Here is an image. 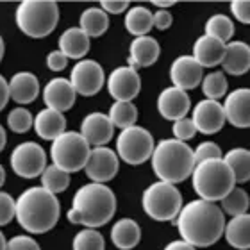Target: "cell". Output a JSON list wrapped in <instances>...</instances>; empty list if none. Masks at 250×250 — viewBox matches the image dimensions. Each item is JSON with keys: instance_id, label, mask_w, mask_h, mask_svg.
Returning a JSON list of instances; mask_svg holds the SVG:
<instances>
[{"instance_id": "obj_41", "label": "cell", "mask_w": 250, "mask_h": 250, "mask_svg": "<svg viewBox=\"0 0 250 250\" xmlns=\"http://www.w3.org/2000/svg\"><path fill=\"white\" fill-rule=\"evenodd\" d=\"M230 13L238 21L250 25V0H234V2H230Z\"/></svg>"}, {"instance_id": "obj_33", "label": "cell", "mask_w": 250, "mask_h": 250, "mask_svg": "<svg viewBox=\"0 0 250 250\" xmlns=\"http://www.w3.org/2000/svg\"><path fill=\"white\" fill-rule=\"evenodd\" d=\"M206 34L224 43L232 42L230 38L234 36V21L225 15H213L206 21Z\"/></svg>"}, {"instance_id": "obj_38", "label": "cell", "mask_w": 250, "mask_h": 250, "mask_svg": "<svg viewBox=\"0 0 250 250\" xmlns=\"http://www.w3.org/2000/svg\"><path fill=\"white\" fill-rule=\"evenodd\" d=\"M195 161L204 163L211 161V159H222V148H220L214 141H202L200 145L195 148Z\"/></svg>"}, {"instance_id": "obj_17", "label": "cell", "mask_w": 250, "mask_h": 250, "mask_svg": "<svg viewBox=\"0 0 250 250\" xmlns=\"http://www.w3.org/2000/svg\"><path fill=\"white\" fill-rule=\"evenodd\" d=\"M81 134L86 138L91 148L105 146L115 136V125L105 113H89L81 124Z\"/></svg>"}, {"instance_id": "obj_16", "label": "cell", "mask_w": 250, "mask_h": 250, "mask_svg": "<svg viewBox=\"0 0 250 250\" xmlns=\"http://www.w3.org/2000/svg\"><path fill=\"white\" fill-rule=\"evenodd\" d=\"M43 102L47 107L61 113H66L68 109H72L77 99V91L72 86L70 79L64 77H56L50 79L45 88H43Z\"/></svg>"}, {"instance_id": "obj_37", "label": "cell", "mask_w": 250, "mask_h": 250, "mask_svg": "<svg viewBox=\"0 0 250 250\" xmlns=\"http://www.w3.org/2000/svg\"><path fill=\"white\" fill-rule=\"evenodd\" d=\"M7 127L16 134H23L34 127V116L25 107H15L7 115Z\"/></svg>"}, {"instance_id": "obj_12", "label": "cell", "mask_w": 250, "mask_h": 250, "mask_svg": "<svg viewBox=\"0 0 250 250\" xmlns=\"http://www.w3.org/2000/svg\"><path fill=\"white\" fill-rule=\"evenodd\" d=\"M118 168H120V157L115 150L107 146H95L91 148L84 172L91 183L107 184L116 177Z\"/></svg>"}, {"instance_id": "obj_8", "label": "cell", "mask_w": 250, "mask_h": 250, "mask_svg": "<svg viewBox=\"0 0 250 250\" xmlns=\"http://www.w3.org/2000/svg\"><path fill=\"white\" fill-rule=\"evenodd\" d=\"M89 154H91V145L81 132H75V130H66L50 145L52 165L66 170L68 173L84 170Z\"/></svg>"}, {"instance_id": "obj_5", "label": "cell", "mask_w": 250, "mask_h": 250, "mask_svg": "<svg viewBox=\"0 0 250 250\" xmlns=\"http://www.w3.org/2000/svg\"><path fill=\"white\" fill-rule=\"evenodd\" d=\"M193 189L202 200L220 202L236 188V177L225 159L197 163L191 175Z\"/></svg>"}, {"instance_id": "obj_24", "label": "cell", "mask_w": 250, "mask_h": 250, "mask_svg": "<svg viewBox=\"0 0 250 250\" xmlns=\"http://www.w3.org/2000/svg\"><path fill=\"white\" fill-rule=\"evenodd\" d=\"M225 73L245 75L250 70V47L245 42H229L225 47V58L222 62Z\"/></svg>"}, {"instance_id": "obj_50", "label": "cell", "mask_w": 250, "mask_h": 250, "mask_svg": "<svg viewBox=\"0 0 250 250\" xmlns=\"http://www.w3.org/2000/svg\"><path fill=\"white\" fill-rule=\"evenodd\" d=\"M7 245H9V241L5 240L4 234H0V250H7Z\"/></svg>"}, {"instance_id": "obj_34", "label": "cell", "mask_w": 250, "mask_h": 250, "mask_svg": "<svg viewBox=\"0 0 250 250\" xmlns=\"http://www.w3.org/2000/svg\"><path fill=\"white\" fill-rule=\"evenodd\" d=\"M250 206V198L249 193L241 188H234L232 191L220 200V208L224 213H227L229 216H240V214H245L249 211Z\"/></svg>"}, {"instance_id": "obj_32", "label": "cell", "mask_w": 250, "mask_h": 250, "mask_svg": "<svg viewBox=\"0 0 250 250\" xmlns=\"http://www.w3.org/2000/svg\"><path fill=\"white\" fill-rule=\"evenodd\" d=\"M40 179H42V186L54 195L62 193L70 186V173L56 165H48Z\"/></svg>"}, {"instance_id": "obj_35", "label": "cell", "mask_w": 250, "mask_h": 250, "mask_svg": "<svg viewBox=\"0 0 250 250\" xmlns=\"http://www.w3.org/2000/svg\"><path fill=\"white\" fill-rule=\"evenodd\" d=\"M229 83L224 72H213L204 75L202 79V93L209 100H220L222 97H227Z\"/></svg>"}, {"instance_id": "obj_44", "label": "cell", "mask_w": 250, "mask_h": 250, "mask_svg": "<svg viewBox=\"0 0 250 250\" xmlns=\"http://www.w3.org/2000/svg\"><path fill=\"white\" fill-rule=\"evenodd\" d=\"M68 64V58L64 56V54L61 52V50H52V52L47 56V66L48 70H52V72H61V70H64Z\"/></svg>"}, {"instance_id": "obj_22", "label": "cell", "mask_w": 250, "mask_h": 250, "mask_svg": "<svg viewBox=\"0 0 250 250\" xmlns=\"http://www.w3.org/2000/svg\"><path fill=\"white\" fill-rule=\"evenodd\" d=\"M159 54H161V47H159L157 40H154L152 36L134 38L129 47V66H152L159 59Z\"/></svg>"}, {"instance_id": "obj_18", "label": "cell", "mask_w": 250, "mask_h": 250, "mask_svg": "<svg viewBox=\"0 0 250 250\" xmlns=\"http://www.w3.org/2000/svg\"><path fill=\"white\" fill-rule=\"evenodd\" d=\"M170 79L175 88H181L184 91L195 89L198 84H202L204 68L195 61L193 56H181L170 66Z\"/></svg>"}, {"instance_id": "obj_48", "label": "cell", "mask_w": 250, "mask_h": 250, "mask_svg": "<svg viewBox=\"0 0 250 250\" xmlns=\"http://www.w3.org/2000/svg\"><path fill=\"white\" fill-rule=\"evenodd\" d=\"M152 4L157 5V7H161V9H167V7H172L175 2H173V0H168V2H161V0H152Z\"/></svg>"}, {"instance_id": "obj_31", "label": "cell", "mask_w": 250, "mask_h": 250, "mask_svg": "<svg viewBox=\"0 0 250 250\" xmlns=\"http://www.w3.org/2000/svg\"><path fill=\"white\" fill-rule=\"evenodd\" d=\"M109 118L120 130L134 127L138 122V109L132 102H115L109 107Z\"/></svg>"}, {"instance_id": "obj_28", "label": "cell", "mask_w": 250, "mask_h": 250, "mask_svg": "<svg viewBox=\"0 0 250 250\" xmlns=\"http://www.w3.org/2000/svg\"><path fill=\"white\" fill-rule=\"evenodd\" d=\"M79 27L89 38H100L109 29V15L102 7H88L79 18Z\"/></svg>"}, {"instance_id": "obj_19", "label": "cell", "mask_w": 250, "mask_h": 250, "mask_svg": "<svg viewBox=\"0 0 250 250\" xmlns=\"http://www.w3.org/2000/svg\"><path fill=\"white\" fill-rule=\"evenodd\" d=\"M225 118L238 129L250 127V88H238L227 93L224 102Z\"/></svg>"}, {"instance_id": "obj_11", "label": "cell", "mask_w": 250, "mask_h": 250, "mask_svg": "<svg viewBox=\"0 0 250 250\" xmlns=\"http://www.w3.org/2000/svg\"><path fill=\"white\" fill-rule=\"evenodd\" d=\"M70 83L81 97H95L104 88L105 75L104 68L93 59H83L72 68Z\"/></svg>"}, {"instance_id": "obj_39", "label": "cell", "mask_w": 250, "mask_h": 250, "mask_svg": "<svg viewBox=\"0 0 250 250\" xmlns=\"http://www.w3.org/2000/svg\"><path fill=\"white\" fill-rule=\"evenodd\" d=\"M16 218V200L9 193L0 191V225H7Z\"/></svg>"}, {"instance_id": "obj_36", "label": "cell", "mask_w": 250, "mask_h": 250, "mask_svg": "<svg viewBox=\"0 0 250 250\" xmlns=\"http://www.w3.org/2000/svg\"><path fill=\"white\" fill-rule=\"evenodd\" d=\"M105 240L97 229H83L75 234L72 241V250H104Z\"/></svg>"}, {"instance_id": "obj_46", "label": "cell", "mask_w": 250, "mask_h": 250, "mask_svg": "<svg viewBox=\"0 0 250 250\" xmlns=\"http://www.w3.org/2000/svg\"><path fill=\"white\" fill-rule=\"evenodd\" d=\"M11 99V88L5 77H0V109H4Z\"/></svg>"}, {"instance_id": "obj_25", "label": "cell", "mask_w": 250, "mask_h": 250, "mask_svg": "<svg viewBox=\"0 0 250 250\" xmlns=\"http://www.w3.org/2000/svg\"><path fill=\"white\" fill-rule=\"evenodd\" d=\"M89 40L91 38L81 27H70L59 36V50L68 59L83 61L84 56L89 52Z\"/></svg>"}, {"instance_id": "obj_6", "label": "cell", "mask_w": 250, "mask_h": 250, "mask_svg": "<svg viewBox=\"0 0 250 250\" xmlns=\"http://www.w3.org/2000/svg\"><path fill=\"white\" fill-rule=\"evenodd\" d=\"M15 20L25 36L42 40L58 27L59 7L52 0H23L16 7Z\"/></svg>"}, {"instance_id": "obj_10", "label": "cell", "mask_w": 250, "mask_h": 250, "mask_svg": "<svg viewBox=\"0 0 250 250\" xmlns=\"http://www.w3.org/2000/svg\"><path fill=\"white\" fill-rule=\"evenodd\" d=\"M9 165L13 172L21 179L42 177L47 165V152L36 141H23L11 152Z\"/></svg>"}, {"instance_id": "obj_49", "label": "cell", "mask_w": 250, "mask_h": 250, "mask_svg": "<svg viewBox=\"0 0 250 250\" xmlns=\"http://www.w3.org/2000/svg\"><path fill=\"white\" fill-rule=\"evenodd\" d=\"M5 141H7V138H5V127L2 125V127H0V148H2V150L5 148Z\"/></svg>"}, {"instance_id": "obj_42", "label": "cell", "mask_w": 250, "mask_h": 250, "mask_svg": "<svg viewBox=\"0 0 250 250\" xmlns=\"http://www.w3.org/2000/svg\"><path fill=\"white\" fill-rule=\"evenodd\" d=\"M7 250H42L40 243H38L32 236H15L9 240Z\"/></svg>"}, {"instance_id": "obj_23", "label": "cell", "mask_w": 250, "mask_h": 250, "mask_svg": "<svg viewBox=\"0 0 250 250\" xmlns=\"http://www.w3.org/2000/svg\"><path fill=\"white\" fill-rule=\"evenodd\" d=\"M11 99L18 105L31 104L40 95V81L31 72H18L9 79Z\"/></svg>"}, {"instance_id": "obj_21", "label": "cell", "mask_w": 250, "mask_h": 250, "mask_svg": "<svg viewBox=\"0 0 250 250\" xmlns=\"http://www.w3.org/2000/svg\"><path fill=\"white\" fill-rule=\"evenodd\" d=\"M34 130L36 134L45 141L58 140L59 136L66 132V118L64 113L50 107H45L34 118Z\"/></svg>"}, {"instance_id": "obj_7", "label": "cell", "mask_w": 250, "mask_h": 250, "mask_svg": "<svg viewBox=\"0 0 250 250\" xmlns=\"http://www.w3.org/2000/svg\"><path fill=\"white\" fill-rule=\"evenodd\" d=\"M141 206L146 216L156 222H175L183 209V195L175 184L157 181L143 191Z\"/></svg>"}, {"instance_id": "obj_3", "label": "cell", "mask_w": 250, "mask_h": 250, "mask_svg": "<svg viewBox=\"0 0 250 250\" xmlns=\"http://www.w3.org/2000/svg\"><path fill=\"white\" fill-rule=\"evenodd\" d=\"M61 214L58 197L43 186L27 188L16 198V220L29 234H45L56 227Z\"/></svg>"}, {"instance_id": "obj_47", "label": "cell", "mask_w": 250, "mask_h": 250, "mask_svg": "<svg viewBox=\"0 0 250 250\" xmlns=\"http://www.w3.org/2000/svg\"><path fill=\"white\" fill-rule=\"evenodd\" d=\"M165 250H197V247H193L191 243H188L184 240H177V241H170Z\"/></svg>"}, {"instance_id": "obj_26", "label": "cell", "mask_w": 250, "mask_h": 250, "mask_svg": "<svg viewBox=\"0 0 250 250\" xmlns=\"http://www.w3.org/2000/svg\"><path fill=\"white\" fill-rule=\"evenodd\" d=\"M225 240L236 250H250V214L232 216L225 225Z\"/></svg>"}, {"instance_id": "obj_4", "label": "cell", "mask_w": 250, "mask_h": 250, "mask_svg": "<svg viewBox=\"0 0 250 250\" xmlns=\"http://www.w3.org/2000/svg\"><path fill=\"white\" fill-rule=\"evenodd\" d=\"M150 161L156 177L170 184L184 183L186 179L191 177L193 170L197 167L193 148L186 141H179L175 138L159 141Z\"/></svg>"}, {"instance_id": "obj_45", "label": "cell", "mask_w": 250, "mask_h": 250, "mask_svg": "<svg viewBox=\"0 0 250 250\" xmlns=\"http://www.w3.org/2000/svg\"><path fill=\"white\" fill-rule=\"evenodd\" d=\"M172 21H173V16L168 9H159L154 13V27L159 29V31L168 29V27L172 25Z\"/></svg>"}, {"instance_id": "obj_30", "label": "cell", "mask_w": 250, "mask_h": 250, "mask_svg": "<svg viewBox=\"0 0 250 250\" xmlns=\"http://www.w3.org/2000/svg\"><path fill=\"white\" fill-rule=\"evenodd\" d=\"M225 163L230 167L232 173L236 177V183H249L250 181V150L238 146V148H230L224 156Z\"/></svg>"}, {"instance_id": "obj_29", "label": "cell", "mask_w": 250, "mask_h": 250, "mask_svg": "<svg viewBox=\"0 0 250 250\" xmlns=\"http://www.w3.org/2000/svg\"><path fill=\"white\" fill-rule=\"evenodd\" d=\"M154 27V13H150L148 7L136 5L130 7L125 15V29L136 38L146 36Z\"/></svg>"}, {"instance_id": "obj_40", "label": "cell", "mask_w": 250, "mask_h": 250, "mask_svg": "<svg viewBox=\"0 0 250 250\" xmlns=\"http://www.w3.org/2000/svg\"><path fill=\"white\" fill-rule=\"evenodd\" d=\"M172 132H173V138H175V140L188 141V140H191L198 130H197V127H195V124H193L191 118H188L186 116V118H181V120L173 122Z\"/></svg>"}, {"instance_id": "obj_13", "label": "cell", "mask_w": 250, "mask_h": 250, "mask_svg": "<svg viewBox=\"0 0 250 250\" xmlns=\"http://www.w3.org/2000/svg\"><path fill=\"white\" fill-rule=\"evenodd\" d=\"M141 79L132 66H118L107 77V91L115 102H132L140 95Z\"/></svg>"}, {"instance_id": "obj_20", "label": "cell", "mask_w": 250, "mask_h": 250, "mask_svg": "<svg viewBox=\"0 0 250 250\" xmlns=\"http://www.w3.org/2000/svg\"><path fill=\"white\" fill-rule=\"evenodd\" d=\"M225 47L227 43L204 34L193 45V58L202 68H214L224 62Z\"/></svg>"}, {"instance_id": "obj_14", "label": "cell", "mask_w": 250, "mask_h": 250, "mask_svg": "<svg viewBox=\"0 0 250 250\" xmlns=\"http://www.w3.org/2000/svg\"><path fill=\"white\" fill-rule=\"evenodd\" d=\"M193 124L197 127L198 132L202 134H216L224 129V125L227 124L225 118L224 104H220L218 100H209L204 99L200 100L195 107H193Z\"/></svg>"}, {"instance_id": "obj_27", "label": "cell", "mask_w": 250, "mask_h": 250, "mask_svg": "<svg viewBox=\"0 0 250 250\" xmlns=\"http://www.w3.org/2000/svg\"><path fill=\"white\" fill-rule=\"evenodd\" d=\"M141 240V229L134 220L122 218L111 229V241L116 249L130 250L134 249Z\"/></svg>"}, {"instance_id": "obj_9", "label": "cell", "mask_w": 250, "mask_h": 250, "mask_svg": "<svg viewBox=\"0 0 250 250\" xmlns=\"http://www.w3.org/2000/svg\"><path fill=\"white\" fill-rule=\"evenodd\" d=\"M154 150H156L154 136L140 125L122 130L116 138V154L130 167H140L152 159Z\"/></svg>"}, {"instance_id": "obj_1", "label": "cell", "mask_w": 250, "mask_h": 250, "mask_svg": "<svg viewBox=\"0 0 250 250\" xmlns=\"http://www.w3.org/2000/svg\"><path fill=\"white\" fill-rule=\"evenodd\" d=\"M173 224L184 241L197 249H206L224 236L227 222L218 204L198 198L183 206Z\"/></svg>"}, {"instance_id": "obj_2", "label": "cell", "mask_w": 250, "mask_h": 250, "mask_svg": "<svg viewBox=\"0 0 250 250\" xmlns=\"http://www.w3.org/2000/svg\"><path fill=\"white\" fill-rule=\"evenodd\" d=\"M116 197L105 184L89 183L81 186L72 198V208L66 218L70 224L84 225L88 229L102 227L115 216Z\"/></svg>"}, {"instance_id": "obj_15", "label": "cell", "mask_w": 250, "mask_h": 250, "mask_svg": "<svg viewBox=\"0 0 250 250\" xmlns=\"http://www.w3.org/2000/svg\"><path fill=\"white\" fill-rule=\"evenodd\" d=\"M189 107H191L189 95L175 86L165 88L157 97V111L165 120L177 122L181 118H186Z\"/></svg>"}, {"instance_id": "obj_43", "label": "cell", "mask_w": 250, "mask_h": 250, "mask_svg": "<svg viewBox=\"0 0 250 250\" xmlns=\"http://www.w3.org/2000/svg\"><path fill=\"white\" fill-rule=\"evenodd\" d=\"M100 7L107 13V15H122L125 11L130 9V4L127 0H102Z\"/></svg>"}, {"instance_id": "obj_51", "label": "cell", "mask_w": 250, "mask_h": 250, "mask_svg": "<svg viewBox=\"0 0 250 250\" xmlns=\"http://www.w3.org/2000/svg\"><path fill=\"white\" fill-rule=\"evenodd\" d=\"M5 183V170H4V167L0 168V184H4Z\"/></svg>"}]
</instances>
